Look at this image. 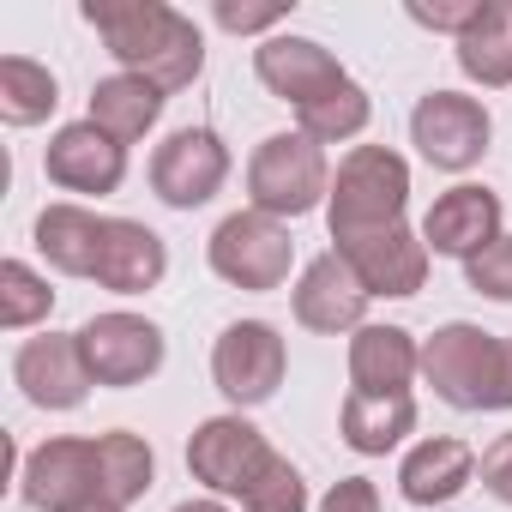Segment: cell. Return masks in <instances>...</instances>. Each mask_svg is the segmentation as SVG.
<instances>
[{
  "label": "cell",
  "instance_id": "cell-1",
  "mask_svg": "<svg viewBox=\"0 0 512 512\" xmlns=\"http://www.w3.org/2000/svg\"><path fill=\"white\" fill-rule=\"evenodd\" d=\"M85 25L109 43L121 73L151 79L163 97L187 91L205 73V37L187 13L163 0H85Z\"/></svg>",
  "mask_w": 512,
  "mask_h": 512
},
{
  "label": "cell",
  "instance_id": "cell-2",
  "mask_svg": "<svg viewBox=\"0 0 512 512\" xmlns=\"http://www.w3.org/2000/svg\"><path fill=\"white\" fill-rule=\"evenodd\" d=\"M422 380L440 404L464 416L512 410V338H494L470 320H446L422 338Z\"/></svg>",
  "mask_w": 512,
  "mask_h": 512
},
{
  "label": "cell",
  "instance_id": "cell-3",
  "mask_svg": "<svg viewBox=\"0 0 512 512\" xmlns=\"http://www.w3.org/2000/svg\"><path fill=\"white\" fill-rule=\"evenodd\" d=\"M404 205H410V163L392 145H356L338 157L332 199H326L332 241L392 229V223H404Z\"/></svg>",
  "mask_w": 512,
  "mask_h": 512
},
{
  "label": "cell",
  "instance_id": "cell-4",
  "mask_svg": "<svg viewBox=\"0 0 512 512\" xmlns=\"http://www.w3.org/2000/svg\"><path fill=\"white\" fill-rule=\"evenodd\" d=\"M326 199H332V163H326V145H314L302 127L260 139V151L247 157V205L253 211L290 223V217L320 211Z\"/></svg>",
  "mask_w": 512,
  "mask_h": 512
},
{
  "label": "cell",
  "instance_id": "cell-5",
  "mask_svg": "<svg viewBox=\"0 0 512 512\" xmlns=\"http://www.w3.org/2000/svg\"><path fill=\"white\" fill-rule=\"evenodd\" d=\"M205 266L229 284V290H247V296H266V290H284L290 284V266H296V241H290V223L266 217V211H229L211 241H205Z\"/></svg>",
  "mask_w": 512,
  "mask_h": 512
},
{
  "label": "cell",
  "instance_id": "cell-6",
  "mask_svg": "<svg viewBox=\"0 0 512 512\" xmlns=\"http://www.w3.org/2000/svg\"><path fill=\"white\" fill-rule=\"evenodd\" d=\"M284 368H290V350H284V332L272 320H235L211 344V386L235 410H253V404L278 398Z\"/></svg>",
  "mask_w": 512,
  "mask_h": 512
},
{
  "label": "cell",
  "instance_id": "cell-7",
  "mask_svg": "<svg viewBox=\"0 0 512 512\" xmlns=\"http://www.w3.org/2000/svg\"><path fill=\"white\" fill-rule=\"evenodd\" d=\"M488 139H494V115L470 91H428L410 109V145L422 151V163H434L446 175L476 169L488 157Z\"/></svg>",
  "mask_w": 512,
  "mask_h": 512
},
{
  "label": "cell",
  "instance_id": "cell-8",
  "mask_svg": "<svg viewBox=\"0 0 512 512\" xmlns=\"http://www.w3.org/2000/svg\"><path fill=\"white\" fill-rule=\"evenodd\" d=\"M278 452H272V440L253 428L241 410H223V416H205L199 428H193V440H187V470H193V482H205L217 500L223 494H247L253 482L266 476V464H272Z\"/></svg>",
  "mask_w": 512,
  "mask_h": 512
},
{
  "label": "cell",
  "instance_id": "cell-9",
  "mask_svg": "<svg viewBox=\"0 0 512 512\" xmlns=\"http://www.w3.org/2000/svg\"><path fill=\"white\" fill-rule=\"evenodd\" d=\"M79 350H85L91 380H97V386H115V392L145 386V380L163 368V356H169L163 326L145 320V314H127V308H109V314L85 320V326H79Z\"/></svg>",
  "mask_w": 512,
  "mask_h": 512
},
{
  "label": "cell",
  "instance_id": "cell-10",
  "mask_svg": "<svg viewBox=\"0 0 512 512\" xmlns=\"http://www.w3.org/2000/svg\"><path fill=\"white\" fill-rule=\"evenodd\" d=\"M229 181V145L211 127H181L151 151V193L169 211H199Z\"/></svg>",
  "mask_w": 512,
  "mask_h": 512
},
{
  "label": "cell",
  "instance_id": "cell-11",
  "mask_svg": "<svg viewBox=\"0 0 512 512\" xmlns=\"http://www.w3.org/2000/svg\"><path fill=\"white\" fill-rule=\"evenodd\" d=\"M19 494L25 506L37 512H79V506H97L103 500V464H97V434L79 440V434H55L43 440L25 470H19Z\"/></svg>",
  "mask_w": 512,
  "mask_h": 512
},
{
  "label": "cell",
  "instance_id": "cell-12",
  "mask_svg": "<svg viewBox=\"0 0 512 512\" xmlns=\"http://www.w3.org/2000/svg\"><path fill=\"white\" fill-rule=\"evenodd\" d=\"M368 284L356 278V266L344 260L338 247H326L320 260L302 266L296 290H290V308H296V326L320 332V338H344V332H362L368 326Z\"/></svg>",
  "mask_w": 512,
  "mask_h": 512
},
{
  "label": "cell",
  "instance_id": "cell-13",
  "mask_svg": "<svg viewBox=\"0 0 512 512\" xmlns=\"http://www.w3.org/2000/svg\"><path fill=\"white\" fill-rule=\"evenodd\" d=\"M344 260L356 266V278L368 284V296H386V302H404V296H416L422 284H428V241H422V229H410V223H392V229H368V235H344V241H332Z\"/></svg>",
  "mask_w": 512,
  "mask_h": 512
},
{
  "label": "cell",
  "instance_id": "cell-14",
  "mask_svg": "<svg viewBox=\"0 0 512 512\" xmlns=\"http://www.w3.org/2000/svg\"><path fill=\"white\" fill-rule=\"evenodd\" d=\"M13 386L37 404V410H79L91 398V368H85V350H79V332H43V338H25L19 356H13Z\"/></svg>",
  "mask_w": 512,
  "mask_h": 512
},
{
  "label": "cell",
  "instance_id": "cell-15",
  "mask_svg": "<svg viewBox=\"0 0 512 512\" xmlns=\"http://www.w3.org/2000/svg\"><path fill=\"white\" fill-rule=\"evenodd\" d=\"M253 73H260V85H266L272 97H284V103H296V109L320 103L326 91H338V85L350 79L344 61H338L326 43L296 37V31H278V37H266L260 49H253Z\"/></svg>",
  "mask_w": 512,
  "mask_h": 512
},
{
  "label": "cell",
  "instance_id": "cell-16",
  "mask_svg": "<svg viewBox=\"0 0 512 512\" xmlns=\"http://www.w3.org/2000/svg\"><path fill=\"white\" fill-rule=\"evenodd\" d=\"M500 217H506V205H500L494 187L458 181V187H446V193L428 205V217H422V241H428V253H440V260H476L488 241L506 235Z\"/></svg>",
  "mask_w": 512,
  "mask_h": 512
},
{
  "label": "cell",
  "instance_id": "cell-17",
  "mask_svg": "<svg viewBox=\"0 0 512 512\" xmlns=\"http://www.w3.org/2000/svg\"><path fill=\"white\" fill-rule=\"evenodd\" d=\"M43 175L61 193H97L103 199V193H115L127 181V145H115L91 121H67L43 151Z\"/></svg>",
  "mask_w": 512,
  "mask_h": 512
},
{
  "label": "cell",
  "instance_id": "cell-18",
  "mask_svg": "<svg viewBox=\"0 0 512 512\" xmlns=\"http://www.w3.org/2000/svg\"><path fill=\"white\" fill-rule=\"evenodd\" d=\"M169 272V247L157 229H145L139 217H109L103 229V253H97V290H115V296H145L157 290Z\"/></svg>",
  "mask_w": 512,
  "mask_h": 512
},
{
  "label": "cell",
  "instance_id": "cell-19",
  "mask_svg": "<svg viewBox=\"0 0 512 512\" xmlns=\"http://www.w3.org/2000/svg\"><path fill=\"white\" fill-rule=\"evenodd\" d=\"M422 374V344L404 326H362L350 332V392L398 398Z\"/></svg>",
  "mask_w": 512,
  "mask_h": 512
},
{
  "label": "cell",
  "instance_id": "cell-20",
  "mask_svg": "<svg viewBox=\"0 0 512 512\" xmlns=\"http://www.w3.org/2000/svg\"><path fill=\"white\" fill-rule=\"evenodd\" d=\"M476 482V452L458 434H428L404 452L398 464V494L410 506H446Z\"/></svg>",
  "mask_w": 512,
  "mask_h": 512
},
{
  "label": "cell",
  "instance_id": "cell-21",
  "mask_svg": "<svg viewBox=\"0 0 512 512\" xmlns=\"http://www.w3.org/2000/svg\"><path fill=\"white\" fill-rule=\"evenodd\" d=\"M103 229H109V217H97L79 199H61V205H43L37 211L31 241H37V253H43L61 278H91L97 272V253H103Z\"/></svg>",
  "mask_w": 512,
  "mask_h": 512
},
{
  "label": "cell",
  "instance_id": "cell-22",
  "mask_svg": "<svg viewBox=\"0 0 512 512\" xmlns=\"http://www.w3.org/2000/svg\"><path fill=\"white\" fill-rule=\"evenodd\" d=\"M338 434L350 452L362 458H386L398 452L410 434H416V398L398 392V398H374V392H350L344 410H338Z\"/></svg>",
  "mask_w": 512,
  "mask_h": 512
},
{
  "label": "cell",
  "instance_id": "cell-23",
  "mask_svg": "<svg viewBox=\"0 0 512 512\" xmlns=\"http://www.w3.org/2000/svg\"><path fill=\"white\" fill-rule=\"evenodd\" d=\"M163 91L151 85V79H139V73H109V79H97L91 85V127H103L115 145H133V139H145L151 127H157V115H163Z\"/></svg>",
  "mask_w": 512,
  "mask_h": 512
},
{
  "label": "cell",
  "instance_id": "cell-24",
  "mask_svg": "<svg viewBox=\"0 0 512 512\" xmlns=\"http://www.w3.org/2000/svg\"><path fill=\"white\" fill-rule=\"evenodd\" d=\"M458 73L482 91H506L512 85V0H482L476 25L452 43Z\"/></svg>",
  "mask_w": 512,
  "mask_h": 512
},
{
  "label": "cell",
  "instance_id": "cell-25",
  "mask_svg": "<svg viewBox=\"0 0 512 512\" xmlns=\"http://www.w3.org/2000/svg\"><path fill=\"white\" fill-rule=\"evenodd\" d=\"M97 464H103V500L121 506V512H127L133 500H145L151 482H157V452H151V440L133 434V428L97 434Z\"/></svg>",
  "mask_w": 512,
  "mask_h": 512
},
{
  "label": "cell",
  "instance_id": "cell-26",
  "mask_svg": "<svg viewBox=\"0 0 512 512\" xmlns=\"http://www.w3.org/2000/svg\"><path fill=\"white\" fill-rule=\"evenodd\" d=\"M55 109H61V85L43 61H31V55L0 61V121L7 127H43Z\"/></svg>",
  "mask_w": 512,
  "mask_h": 512
},
{
  "label": "cell",
  "instance_id": "cell-27",
  "mask_svg": "<svg viewBox=\"0 0 512 512\" xmlns=\"http://www.w3.org/2000/svg\"><path fill=\"white\" fill-rule=\"evenodd\" d=\"M296 121H302V133H308L314 145H344V139H362V133H368V121H374V97H368L356 79H344V85L326 91L320 103L296 109Z\"/></svg>",
  "mask_w": 512,
  "mask_h": 512
},
{
  "label": "cell",
  "instance_id": "cell-28",
  "mask_svg": "<svg viewBox=\"0 0 512 512\" xmlns=\"http://www.w3.org/2000/svg\"><path fill=\"white\" fill-rule=\"evenodd\" d=\"M55 314V290L37 266L25 260H0V326L7 332H31Z\"/></svg>",
  "mask_w": 512,
  "mask_h": 512
},
{
  "label": "cell",
  "instance_id": "cell-29",
  "mask_svg": "<svg viewBox=\"0 0 512 512\" xmlns=\"http://www.w3.org/2000/svg\"><path fill=\"white\" fill-rule=\"evenodd\" d=\"M308 506H314V500H308V476H302L284 452L266 464L260 482L241 494V512H308Z\"/></svg>",
  "mask_w": 512,
  "mask_h": 512
},
{
  "label": "cell",
  "instance_id": "cell-30",
  "mask_svg": "<svg viewBox=\"0 0 512 512\" xmlns=\"http://www.w3.org/2000/svg\"><path fill=\"white\" fill-rule=\"evenodd\" d=\"M464 284L488 302H512V235L488 241L476 260H464Z\"/></svg>",
  "mask_w": 512,
  "mask_h": 512
},
{
  "label": "cell",
  "instance_id": "cell-31",
  "mask_svg": "<svg viewBox=\"0 0 512 512\" xmlns=\"http://www.w3.org/2000/svg\"><path fill=\"white\" fill-rule=\"evenodd\" d=\"M229 37H278V25L290 19V7H284V0H272V7H235V0H217V13H211Z\"/></svg>",
  "mask_w": 512,
  "mask_h": 512
},
{
  "label": "cell",
  "instance_id": "cell-32",
  "mask_svg": "<svg viewBox=\"0 0 512 512\" xmlns=\"http://www.w3.org/2000/svg\"><path fill=\"white\" fill-rule=\"evenodd\" d=\"M476 476H482V488H488L500 506H512V428L488 440V452L476 458Z\"/></svg>",
  "mask_w": 512,
  "mask_h": 512
},
{
  "label": "cell",
  "instance_id": "cell-33",
  "mask_svg": "<svg viewBox=\"0 0 512 512\" xmlns=\"http://www.w3.org/2000/svg\"><path fill=\"white\" fill-rule=\"evenodd\" d=\"M314 512H380V488L374 476H338Z\"/></svg>",
  "mask_w": 512,
  "mask_h": 512
},
{
  "label": "cell",
  "instance_id": "cell-34",
  "mask_svg": "<svg viewBox=\"0 0 512 512\" xmlns=\"http://www.w3.org/2000/svg\"><path fill=\"white\" fill-rule=\"evenodd\" d=\"M476 13H482V0H458V7H422V0H416V7H410V19L416 25H428V31H446L452 43L476 25Z\"/></svg>",
  "mask_w": 512,
  "mask_h": 512
},
{
  "label": "cell",
  "instance_id": "cell-35",
  "mask_svg": "<svg viewBox=\"0 0 512 512\" xmlns=\"http://www.w3.org/2000/svg\"><path fill=\"white\" fill-rule=\"evenodd\" d=\"M175 512H229V506H223L217 494H193V500H181Z\"/></svg>",
  "mask_w": 512,
  "mask_h": 512
},
{
  "label": "cell",
  "instance_id": "cell-36",
  "mask_svg": "<svg viewBox=\"0 0 512 512\" xmlns=\"http://www.w3.org/2000/svg\"><path fill=\"white\" fill-rule=\"evenodd\" d=\"M79 512H121V506H109V500H97V506H79Z\"/></svg>",
  "mask_w": 512,
  "mask_h": 512
}]
</instances>
